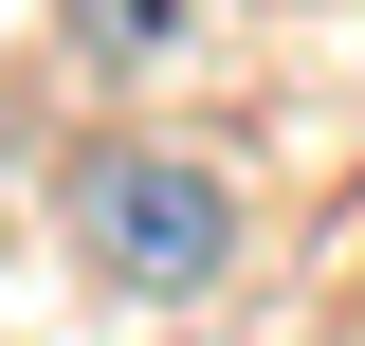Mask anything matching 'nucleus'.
<instances>
[{"mask_svg": "<svg viewBox=\"0 0 365 346\" xmlns=\"http://www.w3.org/2000/svg\"><path fill=\"white\" fill-rule=\"evenodd\" d=\"M73 37H91V55H110V73H146V55H165V37H182V0H73Z\"/></svg>", "mask_w": 365, "mask_h": 346, "instance_id": "nucleus-2", "label": "nucleus"}, {"mask_svg": "<svg viewBox=\"0 0 365 346\" xmlns=\"http://www.w3.org/2000/svg\"><path fill=\"white\" fill-rule=\"evenodd\" d=\"M73 256L110 273V292H220L237 201H220V164H182V146H91L73 164Z\"/></svg>", "mask_w": 365, "mask_h": 346, "instance_id": "nucleus-1", "label": "nucleus"}]
</instances>
